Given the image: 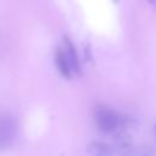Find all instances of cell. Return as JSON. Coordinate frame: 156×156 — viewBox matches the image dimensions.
<instances>
[{
    "mask_svg": "<svg viewBox=\"0 0 156 156\" xmlns=\"http://www.w3.org/2000/svg\"><path fill=\"white\" fill-rule=\"evenodd\" d=\"M94 121L98 128L104 133H117L122 132L128 127V117L113 111L104 105H98L94 108Z\"/></svg>",
    "mask_w": 156,
    "mask_h": 156,
    "instance_id": "6da1fadb",
    "label": "cell"
},
{
    "mask_svg": "<svg viewBox=\"0 0 156 156\" xmlns=\"http://www.w3.org/2000/svg\"><path fill=\"white\" fill-rule=\"evenodd\" d=\"M113 156H152V151L147 146L134 145L124 134H118L115 139Z\"/></svg>",
    "mask_w": 156,
    "mask_h": 156,
    "instance_id": "7a4b0ae2",
    "label": "cell"
},
{
    "mask_svg": "<svg viewBox=\"0 0 156 156\" xmlns=\"http://www.w3.org/2000/svg\"><path fill=\"white\" fill-rule=\"evenodd\" d=\"M17 133V122L16 118L7 113H0V150L7 149L15 140Z\"/></svg>",
    "mask_w": 156,
    "mask_h": 156,
    "instance_id": "3957f363",
    "label": "cell"
},
{
    "mask_svg": "<svg viewBox=\"0 0 156 156\" xmlns=\"http://www.w3.org/2000/svg\"><path fill=\"white\" fill-rule=\"evenodd\" d=\"M63 50V54L67 58V62L69 65V68L72 72H76V73H79V61H78V56H77V52H76V49L72 44V41L68 39V38H65V48L62 49Z\"/></svg>",
    "mask_w": 156,
    "mask_h": 156,
    "instance_id": "277c9868",
    "label": "cell"
},
{
    "mask_svg": "<svg viewBox=\"0 0 156 156\" xmlns=\"http://www.w3.org/2000/svg\"><path fill=\"white\" fill-rule=\"evenodd\" d=\"M89 156H113V147L102 141H93L87 147Z\"/></svg>",
    "mask_w": 156,
    "mask_h": 156,
    "instance_id": "5b68a950",
    "label": "cell"
},
{
    "mask_svg": "<svg viewBox=\"0 0 156 156\" xmlns=\"http://www.w3.org/2000/svg\"><path fill=\"white\" fill-rule=\"evenodd\" d=\"M55 62H56V66L60 71V73L66 77V78H69L72 76V71L69 68V65L67 62V58L63 54V50L62 48H57L56 52H55Z\"/></svg>",
    "mask_w": 156,
    "mask_h": 156,
    "instance_id": "8992f818",
    "label": "cell"
},
{
    "mask_svg": "<svg viewBox=\"0 0 156 156\" xmlns=\"http://www.w3.org/2000/svg\"><path fill=\"white\" fill-rule=\"evenodd\" d=\"M149 1H150V2H151L154 6H156V0H149Z\"/></svg>",
    "mask_w": 156,
    "mask_h": 156,
    "instance_id": "52a82bcc",
    "label": "cell"
},
{
    "mask_svg": "<svg viewBox=\"0 0 156 156\" xmlns=\"http://www.w3.org/2000/svg\"><path fill=\"white\" fill-rule=\"evenodd\" d=\"M155 135H156V126H155Z\"/></svg>",
    "mask_w": 156,
    "mask_h": 156,
    "instance_id": "ba28073f",
    "label": "cell"
}]
</instances>
